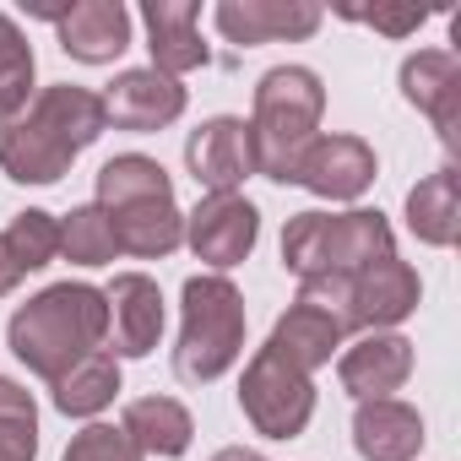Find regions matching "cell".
<instances>
[{
	"label": "cell",
	"mask_w": 461,
	"mask_h": 461,
	"mask_svg": "<svg viewBox=\"0 0 461 461\" xmlns=\"http://www.w3.org/2000/svg\"><path fill=\"white\" fill-rule=\"evenodd\" d=\"M104 131V98L93 87L55 82L23 114L0 120V168L17 185H55L60 174H71L77 152H87Z\"/></svg>",
	"instance_id": "obj_1"
},
{
	"label": "cell",
	"mask_w": 461,
	"mask_h": 461,
	"mask_svg": "<svg viewBox=\"0 0 461 461\" xmlns=\"http://www.w3.org/2000/svg\"><path fill=\"white\" fill-rule=\"evenodd\" d=\"M6 337H12V353L55 385L77 358L109 342V299L104 288H87V283H55L12 315Z\"/></svg>",
	"instance_id": "obj_2"
},
{
	"label": "cell",
	"mask_w": 461,
	"mask_h": 461,
	"mask_svg": "<svg viewBox=\"0 0 461 461\" xmlns=\"http://www.w3.org/2000/svg\"><path fill=\"white\" fill-rule=\"evenodd\" d=\"M326 114V87L310 66H277L261 77L256 87V120H250V141H256V174L294 185L304 147L315 141Z\"/></svg>",
	"instance_id": "obj_3"
},
{
	"label": "cell",
	"mask_w": 461,
	"mask_h": 461,
	"mask_svg": "<svg viewBox=\"0 0 461 461\" xmlns=\"http://www.w3.org/2000/svg\"><path fill=\"white\" fill-rule=\"evenodd\" d=\"M391 256V222L380 212H299L283 228V267L299 283L358 277Z\"/></svg>",
	"instance_id": "obj_4"
},
{
	"label": "cell",
	"mask_w": 461,
	"mask_h": 461,
	"mask_svg": "<svg viewBox=\"0 0 461 461\" xmlns=\"http://www.w3.org/2000/svg\"><path fill=\"white\" fill-rule=\"evenodd\" d=\"M245 348V299L240 288L206 272L185 283V326H179V348H174V375L185 385H206L217 375L234 369Z\"/></svg>",
	"instance_id": "obj_5"
},
{
	"label": "cell",
	"mask_w": 461,
	"mask_h": 461,
	"mask_svg": "<svg viewBox=\"0 0 461 461\" xmlns=\"http://www.w3.org/2000/svg\"><path fill=\"white\" fill-rule=\"evenodd\" d=\"M240 407L245 418L256 423V434L267 439H294L304 434V423L315 418V385L304 369L283 364L277 353H256L245 364V380H240Z\"/></svg>",
	"instance_id": "obj_6"
},
{
	"label": "cell",
	"mask_w": 461,
	"mask_h": 461,
	"mask_svg": "<svg viewBox=\"0 0 461 461\" xmlns=\"http://www.w3.org/2000/svg\"><path fill=\"white\" fill-rule=\"evenodd\" d=\"M185 240H190L195 261L217 267V277H222L228 267H240V261L256 250V240H261V212H256L240 190H234V195H206V201L185 217Z\"/></svg>",
	"instance_id": "obj_7"
},
{
	"label": "cell",
	"mask_w": 461,
	"mask_h": 461,
	"mask_svg": "<svg viewBox=\"0 0 461 461\" xmlns=\"http://www.w3.org/2000/svg\"><path fill=\"white\" fill-rule=\"evenodd\" d=\"M185 163L195 174V185H206V195H234L250 174H256V141L250 125L234 114L206 120L190 141H185Z\"/></svg>",
	"instance_id": "obj_8"
},
{
	"label": "cell",
	"mask_w": 461,
	"mask_h": 461,
	"mask_svg": "<svg viewBox=\"0 0 461 461\" xmlns=\"http://www.w3.org/2000/svg\"><path fill=\"white\" fill-rule=\"evenodd\" d=\"M418 272L396 256L364 267L358 277H348V331H380V326H396L418 310Z\"/></svg>",
	"instance_id": "obj_9"
},
{
	"label": "cell",
	"mask_w": 461,
	"mask_h": 461,
	"mask_svg": "<svg viewBox=\"0 0 461 461\" xmlns=\"http://www.w3.org/2000/svg\"><path fill=\"white\" fill-rule=\"evenodd\" d=\"M402 93L412 109H423L445 141V152L461 147V60L445 50H418L402 66Z\"/></svg>",
	"instance_id": "obj_10"
},
{
	"label": "cell",
	"mask_w": 461,
	"mask_h": 461,
	"mask_svg": "<svg viewBox=\"0 0 461 461\" xmlns=\"http://www.w3.org/2000/svg\"><path fill=\"white\" fill-rule=\"evenodd\" d=\"M294 185L315 190L321 201H353L375 185V147L358 136H315L299 158Z\"/></svg>",
	"instance_id": "obj_11"
},
{
	"label": "cell",
	"mask_w": 461,
	"mask_h": 461,
	"mask_svg": "<svg viewBox=\"0 0 461 461\" xmlns=\"http://www.w3.org/2000/svg\"><path fill=\"white\" fill-rule=\"evenodd\" d=\"M321 6L315 0H222L217 6V28L228 44H277V39H310L321 28Z\"/></svg>",
	"instance_id": "obj_12"
},
{
	"label": "cell",
	"mask_w": 461,
	"mask_h": 461,
	"mask_svg": "<svg viewBox=\"0 0 461 461\" xmlns=\"http://www.w3.org/2000/svg\"><path fill=\"white\" fill-rule=\"evenodd\" d=\"M109 348L114 358H147L163 337V294L141 272H120L109 288Z\"/></svg>",
	"instance_id": "obj_13"
},
{
	"label": "cell",
	"mask_w": 461,
	"mask_h": 461,
	"mask_svg": "<svg viewBox=\"0 0 461 461\" xmlns=\"http://www.w3.org/2000/svg\"><path fill=\"white\" fill-rule=\"evenodd\" d=\"M104 114H109L120 131L147 136V131H163V125H174V120L185 114V87H179L174 77L152 71V66L120 71L114 87L104 93Z\"/></svg>",
	"instance_id": "obj_14"
},
{
	"label": "cell",
	"mask_w": 461,
	"mask_h": 461,
	"mask_svg": "<svg viewBox=\"0 0 461 461\" xmlns=\"http://www.w3.org/2000/svg\"><path fill=\"white\" fill-rule=\"evenodd\" d=\"M60 28V50L82 66H109L131 50V12L120 0H82L71 12H44Z\"/></svg>",
	"instance_id": "obj_15"
},
{
	"label": "cell",
	"mask_w": 461,
	"mask_h": 461,
	"mask_svg": "<svg viewBox=\"0 0 461 461\" xmlns=\"http://www.w3.org/2000/svg\"><path fill=\"white\" fill-rule=\"evenodd\" d=\"M337 375H342V391L348 396L380 402V396H391V391L407 385V375H412V342L396 337V331H369L364 342H353L342 353Z\"/></svg>",
	"instance_id": "obj_16"
},
{
	"label": "cell",
	"mask_w": 461,
	"mask_h": 461,
	"mask_svg": "<svg viewBox=\"0 0 461 461\" xmlns=\"http://www.w3.org/2000/svg\"><path fill=\"white\" fill-rule=\"evenodd\" d=\"M147 23V50H152V71L174 77L206 66V44H201V6L195 0H147L141 6Z\"/></svg>",
	"instance_id": "obj_17"
},
{
	"label": "cell",
	"mask_w": 461,
	"mask_h": 461,
	"mask_svg": "<svg viewBox=\"0 0 461 461\" xmlns=\"http://www.w3.org/2000/svg\"><path fill=\"white\" fill-rule=\"evenodd\" d=\"M353 445L364 461H412L423 450V418L396 402V396H380V402H358L353 412Z\"/></svg>",
	"instance_id": "obj_18"
},
{
	"label": "cell",
	"mask_w": 461,
	"mask_h": 461,
	"mask_svg": "<svg viewBox=\"0 0 461 461\" xmlns=\"http://www.w3.org/2000/svg\"><path fill=\"white\" fill-rule=\"evenodd\" d=\"M337 342H342V326H337L326 310H315V304H288V315L272 326L267 353H277L283 364H294V369L315 375L321 364H331Z\"/></svg>",
	"instance_id": "obj_19"
},
{
	"label": "cell",
	"mask_w": 461,
	"mask_h": 461,
	"mask_svg": "<svg viewBox=\"0 0 461 461\" xmlns=\"http://www.w3.org/2000/svg\"><path fill=\"white\" fill-rule=\"evenodd\" d=\"M407 228L434 250L456 245V234H461V174L450 163L407 190Z\"/></svg>",
	"instance_id": "obj_20"
},
{
	"label": "cell",
	"mask_w": 461,
	"mask_h": 461,
	"mask_svg": "<svg viewBox=\"0 0 461 461\" xmlns=\"http://www.w3.org/2000/svg\"><path fill=\"white\" fill-rule=\"evenodd\" d=\"M109 222H114L120 256H141V261H158V256L179 250V240H185V217L174 201H131V206H114Z\"/></svg>",
	"instance_id": "obj_21"
},
{
	"label": "cell",
	"mask_w": 461,
	"mask_h": 461,
	"mask_svg": "<svg viewBox=\"0 0 461 461\" xmlns=\"http://www.w3.org/2000/svg\"><path fill=\"white\" fill-rule=\"evenodd\" d=\"M120 434H125L141 456H185L195 423H190V412H185L174 396H141V402L125 407Z\"/></svg>",
	"instance_id": "obj_22"
},
{
	"label": "cell",
	"mask_w": 461,
	"mask_h": 461,
	"mask_svg": "<svg viewBox=\"0 0 461 461\" xmlns=\"http://www.w3.org/2000/svg\"><path fill=\"white\" fill-rule=\"evenodd\" d=\"M120 396V358L114 353H87V358H77L60 380H55V407L66 412V418H93V412H104L109 402Z\"/></svg>",
	"instance_id": "obj_23"
},
{
	"label": "cell",
	"mask_w": 461,
	"mask_h": 461,
	"mask_svg": "<svg viewBox=\"0 0 461 461\" xmlns=\"http://www.w3.org/2000/svg\"><path fill=\"white\" fill-rule=\"evenodd\" d=\"M131 201H174V179L163 174V163H152L141 152H125V158H109L98 168V206L114 212V206H131Z\"/></svg>",
	"instance_id": "obj_24"
},
{
	"label": "cell",
	"mask_w": 461,
	"mask_h": 461,
	"mask_svg": "<svg viewBox=\"0 0 461 461\" xmlns=\"http://www.w3.org/2000/svg\"><path fill=\"white\" fill-rule=\"evenodd\" d=\"M60 256L77 261V267H109L120 256V240H114V222L109 212L93 201V206H77L66 222H60Z\"/></svg>",
	"instance_id": "obj_25"
},
{
	"label": "cell",
	"mask_w": 461,
	"mask_h": 461,
	"mask_svg": "<svg viewBox=\"0 0 461 461\" xmlns=\"http://www.w3.org/2000/svg\"><path fill=\"white\" fill-rule=\"evenodd\" d=\"M0 240H6L12 261H17V267H23V277H28V272H44V267L60 256V222H55L50 212L28 206V212H17V217H12V228H6Z\"/></svg>",
	"instance_id": "obj_26"
},
{
	"label": "cell",
	"mask_w": 461,
	"mask_h": 461,
	"mask_svg": "<svg viewBox=\"0 0 461 461\" xmlns=\"http://www.w3.org/2000/svg\"><path fill=\"white\" fill-rule=\"evenodd\" d=\"M39 456V407L17 380H0V461Z\"/></svg>",
	"instance_id": "obj_27"
},
{
	"label": "cell",
	"mask_w": 461,
	"mask_h": 461,
	"mask_svg": "<svg viewBox=\"0 0 461 461\" xmlns=\"http://www.w3.org/2000/svg\"><path fill=\"white\" fill-rule=\"evenodd\" d=\"M28 93H33V50L12 17H0V120L23 114Z\"/></svg>",
	"instance_id": "obj_28"
},
{
	"label": "cell",
	"mask_w": 461,
	"mask_h": 461,
	"mask_svg": "<svg viewBox=\"0 0 461 461\" xmlns=\"http://www.w3.org/2000/svg\"><path fill=\"white\" fill-rule=\"evenodd\" d=\"M66 461H147L120 429H109V423H93V429H82L71 445H66Z\"/></svg>",
	"instance_id": "obj_29"
},
{
	"label": "cell",
	"mask_w": 461,
	"mask_h": 461,
	"mask_svg": "<svg viewBox=\"0 0 461 461\" xmlns=\"http://www.w3.org/2000/svg\"><path fill=\"white\" fill-rule=\"evenodd\" d=\"M348 23H369L375 33H385V39H407V33H418L423 28V6H348L342 12Z\"/></svg>",
	"instance_id": "obj_30"
},
{
	"label": "cell",
	"mask_w": 461,
	"mask_h": 461,
	"mask_svg": "<svg viewBox=\"0 0 461 461\" xmlns=\"http://www.w3.org/2000/svg\"><path fill=\"white\" fill-rule=\"evenodd\" d=\"M17 283H23V267L12 261V250H6V240H0V299H6V294H12Z\"/></svg>",
	"instance_id": "obj_31"
},
{
	"label": "cell",
	"mask_w": 461,
	"mask_h": 461,
	"mask_svg": "<svg viewBox=\"0 0 461 461\" xmlns=\"http://www.w3.org/2000/svg\"><path fill=\"white\" fill-rule=\"evenodd\" d=\"M212 461H267L261 450H245V445H228V450H217Z\"/></svg>",
	"instance_id": "obj_32"
}]
</instances>
